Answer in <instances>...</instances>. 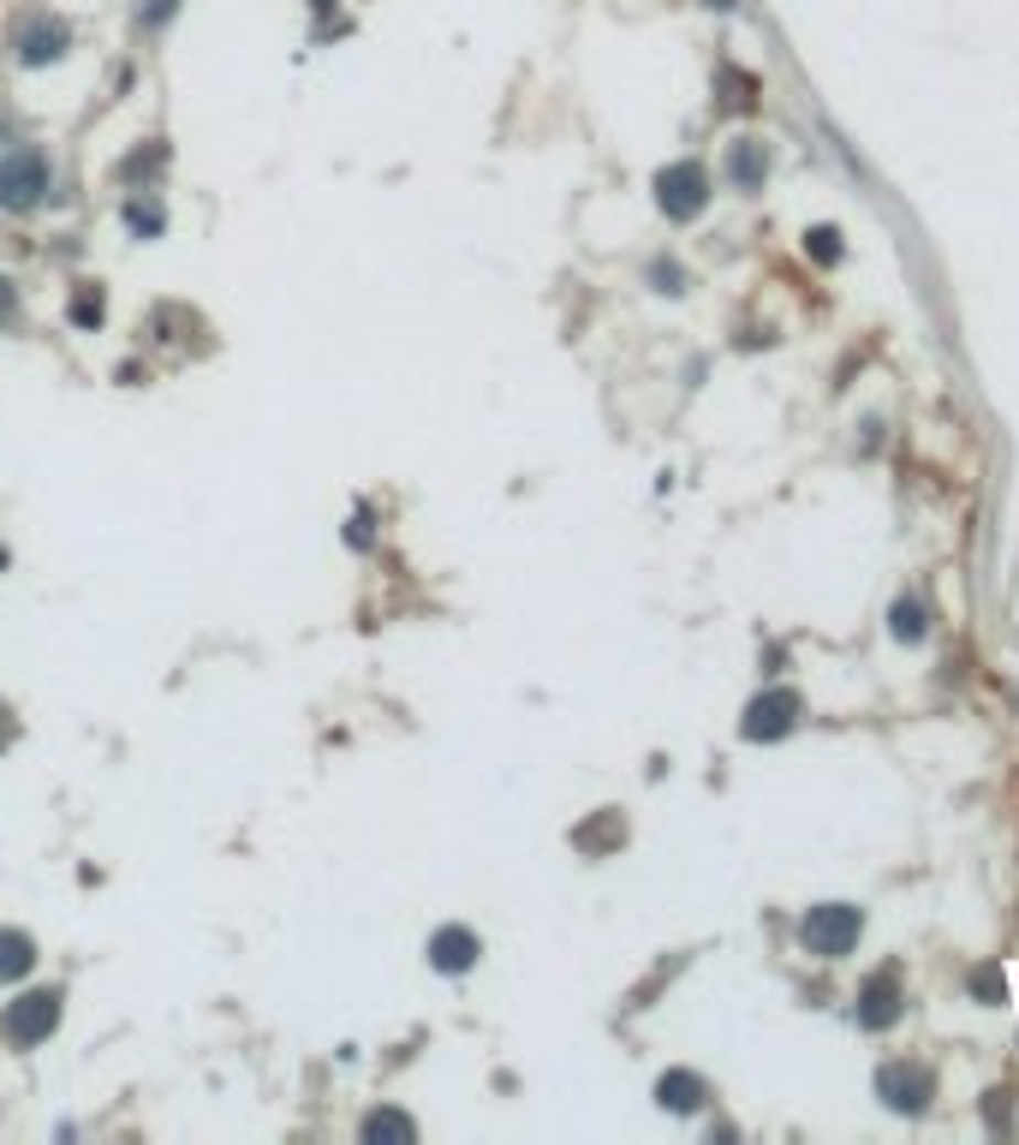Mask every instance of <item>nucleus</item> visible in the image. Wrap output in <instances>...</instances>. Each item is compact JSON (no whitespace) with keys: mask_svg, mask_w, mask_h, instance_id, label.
Segmentation results:
<instances>
[{"mask_svg":"<svg viewBox=\"0 0 1019 1145\" xmlns=\"http://www.w3.org/2000/svg\"><path fill=\"white\" fill-rule=\"evenodd\" d=\"M364 1139H418V1127L400 1110H376V1115H364Z\"/></svg>","mask_w":1019,"mask_h":1145,"instance_id":"dca6fc26","label":"nucleus"},{"mask_svg":"<svg viewBox=\"0 0 1019 1145\" xmlns=\"http://www.w3.org/2000/svg\"><path fill=\"white\" fill-rule=\"evenodd\" d=\"M36 966V943L24 931H0V985H12V978H24Z\"/></svg>","mask_w":1019,"mask_h":1145,"instance_id":"f8f14e48","label":"nucleus"},{"mask_svg":"<svg viewBox=\"0 0 1019 1145\" xmlns=\"http://www.w3.org/2000/svg\"><path fill=\"white\" fill-rule=\"evenodd\" d=\"M61 1026V991H24L19 1003H7V1015H0V1032H7V1045L31 1050L42 1038Z\"/></svg>","mask_w":1019,"mask_h":1145,"instance_id":"20e7f679","label":"nucleus"},{"mask_svg":"<svg viewBox=\"0 0 1019 1145\" xmlns=\"http://www.w3.org/2000/svg\"><path fill=\"white\" fill-rule=\"evenodd\" d=\"M572 842H579L584 854H602V847H620V842H626V824H620L614 812H602V817H590V824L572 830Z\"/></svg>","mask_w":1019,"mask_h":1145,"instance_id":"4468645a","label":"nucleus"},{"mask_svg":"<svg viewBox=\"0 0 1019 1145\" xmlns=\"http://www.w3.org/2000/svg\"><path fill=\"white\" fill-rule=\"evenodd\" d=\"M650 281H656L662 292H679V287H686V275H679V263H650Z\"/></svg>","mask_w":1019,"mask_h":1145,"instance_id":"aec40b11","label":"nucleus"},{"mask_svg":"<svg viewBox=\"0 0 1019 1145\" xmlns=\"http://www.w3.org/2000/svg\"><path fill=\"white\" fill-rule=\"evenodd\" d=\"M800 716H805V698L787 693V686H770V693H758L740 710V740H751V746L787 740V734L800 728Z\"/></svg>","mask_w":1019,"mask_h":1145,"instance_id":"f03ea898","label":"nucleus"},{"mask_svg":"<svg viewBox=\"0 0 1019 1145\" xmlns=\"http://www.w3.org/2000/svg\"><path fill=\"white\" fill-rule=\"evenodd\" d=\"M656 1104L668 1115H691V1110L710 1104V1085H704V1074H691V1068H668L656 1080Z\"/></svg>","mask_w":1019,"mask_h":1145,"instance_id":"9d476101","label":"nucleus"},{"mask_svg":"<svg viewBox=\"0 0 1019 1145\" xmlns=\"http://www.w3.org/2000/svg\"><path fill=\"white\" fill-rule=\"evenodd\" d=\"M805 252H811V263H840V257H847V245H840V227H811V233H805Z\"/></svg>","mask_w":1019,"mask_h":1145,"instance_id":"f3484780","label":"nucleus"},{"mask_svg":"<svg viewBox=\"0 0 1019 1145\" xmlns=\"http://www.w3.org/2000/svg\"><path fill=\"white\" fill-rule=\"evenodd\" d=\"M656 203L668 222H698L710 210V173L698 161H674V168L656 173Z\"/></svg>","mask_w":1019,"mask_h":1145,"instance_id":"7ed1b4c3","label":"nucleus"},{"mask_svg":"<svg viewBox=\"0 0 1019 1145\" xmlns=\"http://www.w3.org/2000/svg\"><path fill=\"white\" fill-rule=\"evenodd\" d=\"M859 931H865V913L852 901H817L800 919V943L817 954V961H840V954H852V949H859Z\"/></svg>","mask_w":1019,"mask_h":1145,"instance_id":"f257e3e1","label":"nucleus"},{"mask_svg":"<svg viewBox=\"0 0 1019 1145\" xmlns=\"http://www.w3.org/2000/svg\"><path fill=\"white\" fill-rule=\"evenodd\" d=\"M728 180L740 191H763V180H770V150H763L758 138L728 143Z\"/></svg>","mask_w":1019,"mask_h":1145,"instance_id":"9b49d317","label":"nucleus"},{"mask_svg":"<svg viewBox=\"0 0 1019 1145\" xmlns=\"http://www.w3.org/2000/svg\"><path fill=\"white\" fill-rule=\"evenodd\" d=\"M889 633H894L900 644H924V639H930V614H924L919 597H900V603L889 609Z\"/></svg>","mask_w":1019,"mask_h":1145,"instance_id":"ddd939ff","label":"nucleus"},{"mask_svg":"<svg viewBox=\"0 0 1019 1145\" xmlns=\"http://www.w3.org/2000/svg\"><path fill=\"white\" fill-rule=\"evenodd\" d=\"M173 7H180V0H155V7L143 12V24H161V19H173Z\"/></svg>","mask_w":1019,"mask_h":1145,"instance_id":"4be33fe9","label":"nucleus"},{"mask_svg":"<svg viewBox=\"0 0 1019 1145\" xmlns=\"http://www.w3.org/2000/svg\"><path fill=\"white\" fill-rule=\"evenodd\" d=\"M310 7H317V12H329V7H334V0H310Z\"/></svg>","mask_w":1019,"mask_h":1145,"instance_id":"b1692460","label":"nucleus"},{"mask_svg":"<svg viewBox=\"0 0 1019 1145\" xmlns=\"http://www.w3.org/2000/svg\"><path fill=\"white\" fill-rule=\"evenodd\" d=\"M49 161H42L36 150H12L7 161H0V210H12V215H24V210H36L42 197H49Z\"/></svg>","mask_w":1019,"mask_h":1145,"instance_id":"39448f33","label":"nucleus"},{"mask_svg":"<svg viewBox=\"0 0 1019 1145\" xmlns=\"http://www.w3.org/2000/svg\"><path fill=\"white\" fill-rule=\"evenodd\" d=\"M877 1098L894 1115H924L930 1098H936V1080H930L924 1062H882L877 1068Z\"/></svg>","mask_w":1019,"mask_h":1145,"instance_id":"423d86ee","label":"nucleus"},{"mask_svg":"<svg viewBox=\"0 0 1019 1145\" xmlns=\"http://www.w3.org/2000/svg\"><path fill=\"white\" fill-rule=\"evenodd\" d=\"M126 222H131V233H161V210L150 203V210H143V203H126Z\"/></svg>","mask_w":1019,"mask_h":1145,"instance_id":"6ab92c4d","label":"nucleus"},{"mask_svg":"<svg viewBox=\"0 0 1019 1145\" xmlns=\"http://www.w3.org/2000/svg\"><path fill=\"white\" fill-rule=\"evenodd\" d=\"M72 322H78V329H96V322H101V292L84 287L78 299H72Z\"/></svg>","mask_w":1019,"mask_h":1145,"instance_id":"a211bd4d","label":"nucleus"},{"mask_svg":"<svg viewBox=\"0 0 1019 1145\" xmlns=\"http://www.w3.org/2000/svg\"><path fill=\"white\" fill-rule=\"evenodd\" d=\"M12 49H19V61L24 66H49V61H61V54L72 49V31H66V19H49V12H31V19L12 31Z\"/></svg>","mask_w":1019,"mask_h":1145,"instance_id":"0eeeda50","label":"nucleus"},{"mask_svg":"<svg viewBox=\"0 0 1019 1145\" xmlns=\"http://www.w3.org/2000/svg\"><path fill=\"white\" fill-rule=\"evenodd\" d=\"M972 996H978L984 1008H1001V1003H1008V978H1001V966H996V961L972 966Z\"/></svg>","mask_w":1019,"mask_h":1145,"instance_id":"2eb2a0df","label":"nucleus"},{"mask_svg":"<svg viewBox=\"0 0 1019 1145\" xmlns=\"http://www.w3.org/2000/svg\"><path fill=\"white\" fill-rule=\"evenodd\" d=\"M478 954H483V943H478V931H465V924H441V931L430 937V966H436V973H471Z\"/></svg>","mask_w":1019,"mask_h":1145,"instance_id":"1a4fd4ad","label":"nucleus"},{"mask_svg":"<svg viewBox=\"0 0 1019 1145\" xmlns=\"http://www.w3.org/2000/svg\"><path fill=\"white\" fill-rule=\"evenodd\" d=\"M894 1020H900V966H882L859 991V1026L865 1032H889Z\"/></svg>","mask_w":1019,"mask_h":1145,"instance_id":"6e6552de","label":"nucleus"},{"mask_svg":"<svg viewBox=\"0 0 1019 1145\" xmlns=\"http://www.w3.org/2000/svg\"><path fill=\"white\" fill-rule=\"evenodd\" d=\"M0 734H12V710H7V704H0Z\"/></svg>","mask_w":1019,"mask_h":1145,"instance_id":"5701e85b","label":"nucleus"},{"mask_svg":"<svg viewBox=\"0 0 1019 1145\" xmlns=\"http://www.w3.org/2000/svg\"><path fill=\"white\" fill-rule=\"evenodd\" d=\"M19 317V292H12V281H0V329Z\"/></svg>","mask_w":1019,"mask_h":1145,"instance_id":"412c9836","label":"nucleus"}]
</instances>
